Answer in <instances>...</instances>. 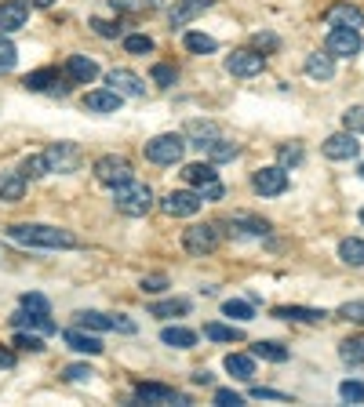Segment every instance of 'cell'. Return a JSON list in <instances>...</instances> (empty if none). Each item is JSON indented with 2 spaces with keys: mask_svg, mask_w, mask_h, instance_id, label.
I'll return each instance as SVG.
<instances>
[{
  "mask_svg": "<svg viewBox=\"0 0 364 407\" xmlns=\"http://www.w3.org/2000/svg\"><path fill=\"white\" fill-rule=\"evenodd\" d=\"M8 237L15 244L26 247H77V237L70 229L58 226H41V222H22V226H8Z\"/></svg>",
  "mask_w": 364,
  "mask_h": 407,
  "instance_id": "6da1fadb",
  "label": "cell"
},
{
  "mask_svg": "<svg viewBox=\"0 0 364 407\" xmlns=\"http://www.w3.org/2000/svg\"><path fill=\"white\" fill-rule=\"evenodd\" d=\"M113 200H117V211L128 215V218H142V215H149V207H154V193H149V185H142V182L117 185Z\"/></svg>",
  "mask_w": 364,
  "mask_h": 407,
  "instance_id": "7a4b0ae2",
  "label": "cell"
},
{
  "mask_svg": "<svg viewBox=\"0 0 364 407\" xmlns=\"http://www.w3.org/2000/svg\"><path fill=\"white\" fill-rule=\"evenodd\" d=\"M186 153V139L182 135H157L146 142V161L149 164H178Z\"/></svg>",
  "mask_w": 364,
  "mask_h": 407,
  "instance_id": "3957f363",
  "label": "cell"
},
{
  "mask_svg": "<svg viewBox=\"0 0 364 407\" xmlns=\"http://www.w3.org/2000/svg\"><path fill=\"white\" fill-rule=\"evenodd\" d=\"M182 247H186L190 255H211L219 247V226H211V222H197L190 229H182Z\"/></svg>",
  "mask_w": 364,
  "mask_h": 407,
  "instance_id": "277c9868",
  "label": "cell"
},
{
  "mask_svg": "<svg viewBox=\"0 0 364 407\" xmlns=\"http://www.w3.org/2000/svg\"><path fill=\"white\" fill-rule=\"evenodd\" d=\"M44 161H48V171H63V175H70V171L80 168L84 153H80L77 142H51V146L44 149Z\"/></svg>",
  "mask_w": 364,
  "mask_h": 407,
  "instance_id": "5b68a950",
  "label": "cell"
},
{
  "mask_svg": "<svg viewBox=\"0 0 364 407\" xmlns=\"http://www.w3.org/2000/svg\"><path fill=\"white\" fill-rule=\"evenodd\" d=\"M95 178H99L102 185H109V190H117V185L132 182V164L124 161V156H117V153L99 156V161H95Z\"/></svg>",
  "mask_w": 364,
  "mask_h": 407,
  "instance_id": "8992f818",
  "label": "cell"
},
{
  "mask_svg": "<svg viewBox=\"0 0 364 407\" xmlns=\"http://www.w3.org/2000/svg\"><path fill=\"white\" fill-rule=\"evenodd\" d=\"M360 48H364V40H360V29H343V26H331V29H328L324 51H331L336 58H353Z\"/></svg>",
  "mask_w": 364,
  "mask_h": 407,
  "instance_id": "52a82bcc",
  "label": "cell"
},
{
  "mask_svg": "<svg viewBox=\"0 0 364 407\" xmlns=\"http://www.w3.org/2000/svg\"><path fill=\"white\" fill-rule=\"evenodd\" d=\"M226 226H230V237H233V240H262V237H269V222H266V218L245 215V211L233 215Z\"/></svg>",
  "mask_w": 364,
  "mask_h": 407,
  "instance_id": "ba28073f",
  "label": "cell"
},
{
  "mask_svg": "<svg viewBox=\"0 0 364 407\" xmlns=\"http://www.w3.org/2000/svg\"><path fill=\"white\" fill-rule=\"evenodd\" d=\"M200 204H204V197H200V193L175 190V193H168V197L161 200V211H164V215H171V218H190V215H197V211H200Z\"/></svg>",
  "mask_w": 364,
  "mask_h": 407,
  "instance_id": "9c48e42d",
  "label": "cell"
},
{
  "mask_svg": "<svg viewBox=\"0 0 364 407\" xmlns=\"http://www.w3.org/2000/svg\"><path fill=\"white\" fill-rule=\"evenodd\" d=\"M252 185H255V193H262V197H281L284 190H288V168H259L255 175H252Z\"/></svg>",
  "mask_w": 364,
  "mask_h": 407,
  "instance_id": "30bf717a",
  "label": "cell"
},
{
  "mask_svg": "<svg viewBox=\"0 0 364 407\" xmlns=\"http://www.w3.org/2000/svg\"><path fill=\"white\" fill-rule=\"evenodd\" d=\"M324 156H328V161H357V156H360V142H357V131L331 135V139L324 142Z\"/></svg>",
  "mask_w": 364,
  "mask_h": 407,
  "instance_id": "8fae6325",
  "label": "cell"
},
{
  "mask_svg": "<svg viewBox=\"0 0 364 407\" xmlns=\"http://www.w3.org/2000/svg\"><path fill=\"white\" fill-rule=\"evenodd\" d=\"M226 70L233 77H259L266 70V55H259V51H233L226 58Z\"/></svg>",
  "mask_w": 364,
  "mask_h": 407,
  "instance_id": "7c38bea8",
  "label": "cell"
},
{
  "mask_svg": "<svg viewBox=\"0 0 364 407\" xmlns=\"http://www.w3.org/2000/svg\"><path fill=\"white\" fill-rule=\"evenodd\" d=\"M135 396H139L142 403H190L178 389L161 386V382H139V386H135Z\"/></svg>",
  "mask_w": 364,
  "mask_h": 407,
  "instance_id": "4fadbf2b",
  "label": "cell"
},
{
  "mask_svg": "<svg viewBox=\"0 0 364 407\" xmlns=\"http://www.w3.org/2000/svg\"><path fill=\"white\" fill-rule=\"evenodd\" d=\"M215 0H175L171 4V11H168V22H171V29L175 26H190L197 15H204Z\"/></svg>",
  "mask_w": 364,
  "mask_h": 407,
  "instance_id": "5bb4252c",
  "label": "cell"
},
{
  "mask_svg": "<svg viewBox=\"0 0 364 407\" xmlns=\"http://www.w3.org/2000/svg\"><path fill=\"white\" fill-rule=\"evenodd\" d=\"M106 84H109L113 91H120V95H128V99H142V95H146L142 77H135L132 70H109V73H106Z\"/></svg>",
  "mask_w": 364,
  "mask_h": 407,
  "instance_id": "9a60e30c",
  "label": "cell"
},
{
  "mask_svg": "<svg viewBox=\"0 0 364 407\" xmlns=\"http://www.w3.org/2000/svg\"><path fill=\"white\" fill-rule=\"evenodd\" d=\"M29 18V0H4L0 4V33H15Z\"/></svg>",
  "mask_w": 364,
  "mask_h": 407,
  "instance_id": "2e32d148",
  "label": "cell"
},
{
  "mask_svg": "<svg viewBox=\"0 0 364 407\" xmlns=\"http://www.w3.org/2000/svg\"><path fill=\"white\" fill-rule=\"evenodd\" d=\"M11 324L22 327V331H37V335H55L58 331L48 313H37V309H18L15 317H11Z\"/></svg>",
  "mask_w": 364,
  "mask_h": 407,
  "instance_id": "e0dca14e",
  "label": "cell"
},
{
  "mask_svg": "<svg viewBox=\"0 0 364 407\" xmlns=\"http://www.w3.org/2000/svg\"><path fill=\"white\" fill-rule=\"evenodd\" d=\"M273 317L277 320H295V324H321V320H328V313L324 309H310V305H277Z\"/></svg>",
  "mask_w": 364,
  "mask_h": 407,
  "instance_id": "ac0fdd59",
  "label": "cell"
},
{
  "mask_svg": "<svg viewBox=\"0 0 364 407\" xmlns=\"http://www.w3.org/2000/svg\"><path fill=\"white\" fill-rule=\"evenodd\" d=\"M120 99H124V95H120V91H87V95H84V109L87 113H117L120 109Z\"/></svg>",
  "mask_w": 364,
  "mask_h": 407,
  "instance_id": "d6986e66",
  "label": "cell"
},
{
  "mask_svg": "<svg viewBox=\"0 0 364 407\" xmlns=\"http://www.w3.org/2000/svg\"><path fill=\"white\" fill-rule=\"evenodd\" d=\"M22 87H26V91H51V95H63V91H66V87H58V70H51V66L26 73Z\"/></svg>",
  "mask_w": 364,
  "mask_h": 407,
  "instance_id": "ffe728a7",
  "label": "cell"
},
{
  "mask_svg": "<svg viewBox=\"0 0 364 407\" xmlns=\"http://www.w3.org/2000/svg\"><path fill=\"white\" fill-rule=\"evenodd\" d=\"M66 77L73 84H91L99 77V66H95V58H87V55H70L66 58Z\"/></svg>",
  "mask_w": 364,
  "mask_h": 407,
  "instance_id": "44dd1931",
  "label": "cell"
},
{
  "mask_svg": "<svg viewBox=\"0 0 364 407\" xmlns=\"http://www.w3.org/2000/svg\"><path fill=\"white\" fill-rule=\"evenodd\" d=\"M324 22L328 26H343V29H360L364 26V15L353 4H331L328 15H324Z\"/></svg>",
  "mask_w": 364,
  "mask_h": 407,
  "instance_id": "7402d4cb",
  "label": "cell"
},
{
  "mask_svg": "<svg viewBox=\"0 0 364 407\" xmlns=\"http://www.w3.org/2000/svg\"><path fill=\"white\" fill-rule=\"evenodd\" d=\"M306 77L310 80H331V77H336V55H331V51L306 55Z\"/></svg>",
  "mask_w": 364,
  "mask_h": 407,
  "instance_id": "603a6c76",
  "label": "cell"
},
{
  "mask_svg": "<svg viewBox=\"0 0 364 407\" xmlns=\"http://www.w3.org/2000/svg\"><path fill=\"white\" fill-rule=\"evenodd\" d=\"M186 139H190L197 149H208L215 139H223V131H219V124H211V120H190Z\"/></svg>",
  "mask_w": 364,
  "mask_h": 407,
  "instance_id": "cb8c5ba5",
  "label": "cell"
},
{
  "mask_svg": "<svg viewBox=\"0 0 364 407\" xmlns=\"http://www.w3.org/2000/svg\"><path fill=\"white\" fill-rule=\"evenodd\" d=\"M63 342L73 349V353H87V357H99L102 353V342L95 338V335H84V331H77V327H70V331H63Z\"/></svg>",
  "mask_w": 364,
  "mask_h": 407,
  "instance_id": "d4e9b609",
  "label": "cell"
},
{
  "mask_svg": "<svg viewBox=\"0 0 364 407\" xmlns=\"http://www.w3.org/2000/svg\"><path fill=\"white\" fill-rule=\"evenodd\" d=\"M26 193V175L22 171H0V200L15 204Z\"/></svg>",
  "mask_w": 364,
  "mask_h": 407,
  "instance_id": "484cf974",
  "label": "cell"
},
{
  "mask_svg": "<svg viewBox=\"0 0 364 407\" xmlns=\"http://www.w3.org/2000/svg\"><path fill=\"white\" fill-rule=\"evenodd\" d=\"M161 342L171 346V349H193L197 346V331H190V327H164Z\"/></svg>",
  "mask_w": 364,
  "mask_h": 407,
  "instance_id": "4316f807",
  "label": "cell"
},
{
  "mask_svg": "<svg viewBox=\"0 0 364 407\" xmlns=\"http://www.w3.org/2000/svg\"><path fill=\"white\" fill-rule=\"evenodd\" d=\"M226 371L233 374V379H240V382H252L255 379V360L245 357V353H230L226 357Z\"/></svg>",
  "mask_w": 364,
  "mask_h": 407,
  "instance_id": "83f0119b",
  "label": "cell"
},
{
  "mask_svg": "<svg viewBox=\"0 0 364 407\" xmlns=\"http://www.w3.org/2000/svg\"><path fill=\"white\" fill-rule=\"evenodd\" d=\"M77 327H87V331H113V317H106V313H95V309H84V313H77Z\"/></svg>",
  "mask_w": 364,
  "mask_h": 407,
  "instance_id": "f1b7e54d",
  "label": "cell"
},
{
  "mask_svg": "<svg viewBox=\"0 0 364 407\" xmlns=\"http://www.w3.org/2000/svg\"><path fill=\"white\" fill-rule=\"evenodd\" d=\"M204 153H208V161H211V164H223V161H233V156L240 153V146H237V142H230V139H215V142H211Z\"/></svg>",
  "mask_w": 364,
  "mask_h": 407,
  "instance_id": "f546056e",
  "label": "cell"
},
{
  "mask_svg": "<svg viewBox=\"0 0 364 407\" xmlns=\"http://www.w3.org/2000/svg\"><path fill=\"white\" fill-rule=\"evenodd\" d=\"M339 259L346 262V266H364V240H357V237H346L343 244H339Z\"/></svg>",
  "mask_w": 364,
  "mask_h": 407,
  "instance_id": "4dcf8cb0",
  "label": "cell"
},
{
  "mask_svg": "<svg viewBox=\"0 0 364 407\" xmlns=\"http://www.w3.org/2000/svg\"><path fill=\"white\" fill-rule=\"evenodd\" d=\"M182 178H186L190 185H204V182H215L219 171L211 164H186V168H182Z\"/></svg>",
  "mask_w": 364,
  "mask_h": 407,
  "instance_id": "1f68e13d",
  "label": "cell"
},
{
  "mask_svg": "<svg viewBox=\"0 0 364 407\" xmlns=\"http://www.w3.org/2000/svg\"><path fill=\"white\" fill-rule=\"evenodd\" d=\"M252 353L262 357V360H269V364H284L288 360V349L281 346V342H255Z\"/></svg>",
  "mask_w": 364,
  "mask_h": 407,
  "instance_id": "d6a6232c",
  "label": "cell"
},
{
  "mask_svg": "<svg viewBox=\"0 0 364 407\" xmlns=\"http://www.w3.org/2000/svg\"><path fill=\"white\" fill-rule=\"evenodd\" d=\"M182 313H190V302L186 298H168V302L149 305V317H182Z\"/></svg>",
  "mask_w": 364,
  "mask_h": 407,
  "instance_id": "836d02e7",
  "label": "cell"
},
{
  "mask_svg": "<svg viewBox=\"0 0 364 407\" xmlns=\"http://www.w3.org/2000/svg\"><path fill=\"white\" fill-rule=\"evenodd\" d=\"M204 338H211V342H240V338H245V331H240V327H226V324H204Z\"/></svg>",
  "mask_w": 364,
  "mask_h": 407,
  "instance_id": "e575fe53",
  "label": "cell"
},
{
  "mask_svg": "<svg viewBox=\"0 0 364 407\" xmlns=\"http://www.w3.org/2000/svg\"><path fill=\"white\" fill-rule=\"evenodd\" d=\"M186 51H193V55H211L219 44H215V37H208V33H186Z\"/></svg>",
  "mask_w": 364,
  "mask_h": 407,
  "instance_id": "d590c367",
  "label": "cell"
},
{
  "mask_svg": "<svg viewBox=\"0 0 364 407\" xmlns=\"http://www.w3.org/2000/svg\"><path fill=\"white\" fill-rule=\"evenodd\" d=\"M223 317H230V320H252V317H255V309H252V302L230 298V302H223Z\"/></svg>",
  "mask_w": 364,
  "mask_h": 407,
  "instance_id": "8d00e7d4",
  "label": "cell"
},
{
  "mask_svg": "<svg viewBox=\"0 0 364 407\" xmlns=\"http://www.w3.org/2000/svg\"><path fill=\"white\" fill-rule=\"evenodd\" d=\"M339 357L346 364H364V338H346L339 346Z\"/></svg>",
  "mask_w": 364,
  "mask_h": 407,
  "instance_id": "74e56055",
  "label": "cell"
},
{
  "mask_svg": "<svg viewBox=\"0 0 364 407\" xmlns=\"http://www.w3.org/2000/svg\"><path fill=\"white\" fill-rule=\"evenodd\" d=\"M124 51H128V55H149V51H154V37L132 33V37H124Z\"/></svg>",
  "mask_w": 364,
  "mask_h": 407,
  "instance_id": "f35d334b",
  "label": "cell"
},
{
  "mask_svg": "<svg viewBox=\"0 0 364 407\" xmlns=\"http://www.w3.org/2000/svg\"><path fill=\"white\" fill-rule=\"evenodd\" d=\"M18 171H22L26 178H41V175H48V161H44V153H37V156H26Z\"/></svg>",
  "mask_w": 364,
  "mask_h": 407,
  "instance_id": "ab89813d",
  "label": "cell"
},
{
  "mask_svg": "<svg viewBox=\"0 0 364 407\" xmlns=\"http://www.w3.org/2000/svg\"><path fill=\"white\" fill-rule=\"evenodd\" d=\"M15 62H18V51H15V44L0 33V73H8V70H15Z\"/></svg>",
  "mask_w": 364,
  "mask_h": 407,
  "instance_id": "60d3db41",
  "label": "cell"
},
{
  "mask_svg": "<svg viewBox=\"0 0 364 407\" xmlns=\"http://www.w3.org/2000/svg\"><path fill=\"white\" fill-rule=\"evenodd\" d=\"M343 128L364 135V106H350V109L343 113Z\"/></svg>",
  "mask_w": 364,
  "mask_h": 407,
  "instance_id": "b9f144b4",
  "label": "cell"
},
{
  "mask_svg": "<svg viewBox=\"0 0 364 407\" xmlns=\"http://www.w3.org/2000/svg\"><path fill=\"white\" fill-rule=\"evenodd\" d=\"M161 0H113V11H154Z\"/></svg>",
  "mask_w": 364,
  "mask_h": 407,
  "instance_id": "7bdbcfd3",
  "label": "cell"
},
{
  "mask_svg": "<svg viewBox=\"0 0 364 407\" xmlns=\"http://www.w3.org/2000/svg\"><path fill=\"white\" fill-rule=\"evenodd\" d=\"M277 161H281V168H299L302 164V146L295 142V146H281L277 149Z\"/></svg>",
  "mask_w": 364,
  "mask_h": 407,
  "instance_id": "ee69618b",
  "label": "cell"
},
{
  "mask_svg": "<svg viewBox=\"0 0 364 407\" xmlns=\"http://www.w3.org/2000/svg\"><path fill=\"white\" fill-rule=\"evenodd\" d=\"M339 396H343L346 403H364V382H350V379H346V382L339 386Z\"/></svg>",
  "mask_w": 364,
  "mask_h": 407,
  "instance_id": "f6af8a7d",
  "label": "cell"
},
{
  "mask_svg": "<svg viewBox=\"0 0 364 407\" xmlns=\"http://www.w3.org/2000/svg\"><path fill=\"white\" fill-rule=\"evenodd\" d=\"M15 346L26 349V353H44V342L37 331H29V335H15Z\"/></svg>",
  "mask_w": 364,
  "mask_h": 407,
  "instance_id": "bcb514c9",
  "label": "cell"
},
{
  "mask_svg": "<svg viewBox=\"0 0 364 407\" xmlns=\"http://www.w3.org/2000/svg\"><path fill=\"white\" fill-rule=\"evenodd\" d=\"M339 317H343V320H353V324H364V298L339 305Z\"/></svg>",
  "mask_w": 364,
  "mask_h": 407,
  "instance_id": "7dc6e473",
  "label": "cell"
},
{
  "mask_svg": "<svg viewBox=\"0 0 364 407\" xmlns=\"http://www.w3.org/2000/svg\"><path fill=\"white\" fill-rule=\"evenodd\" d=\"M149 77H154V84H161V87H171L175 84V66H164V62H157V66H154V73H149Z\"/></svg>",
  "mask_w": 364,
  "mask_h": 407,
  "instance_id": "c3c4849f",
  "label": "cell"
},
{
  "mask_svg": "<svg viewBox=\"0 0 364 407\" xmlns=\"http://www.w3.org/2000/svg\"><path fill=\"white\" fill-rule=\"evenodd\" d=\"M91 29H95L99 37H106V40H113V37H120V33H124V26H120V22H102V18H95V22H91Z\"/></svg>",
  "mask_w": 364,
  "mask_h": 407,
  "instance_id": "681fc988",
  "label": "cell"
},
{
  "mask_svg": "<svg viewBox=\"0 0 364 407\" xmlns=\"http://www.w3.org/2000/svg\"><path fill=\"white\" fill-rule=\"evenodd\" d=\"M142 295H157V291H164L168 288V276L164 273H154V276H142Z\"/></svg>",
  "mask_w": 364,
  "mask_h": 407,
  "instance_id": "f907efd6",
  "label": "cell"
},
{
  "mask_svg": "<svg viewBox=\"0 0 364 407\" xmlns=\"http://www.w3.org/2000/svg\"><path fill=\"white\" fill-rule=\"evenodd\" d=\"M215 403H223V407H240V403H245V396L233 393V389H215Z\"/></svg>",
  "mask_w": 364,
  "mask_h": 407,
  "instance_id": "816d5d0a",
  "label": "cell"
},
{
  "mask_svg": "<svg viewBox=\"0 0 364 407\" xmlns=\"http://www.w3.org/2000/svg\"><path fill=\"white\" fill-rule=\"evenodd\" d=\"M223 193H226V190H223V182H219V178L200 185V197H204V200H223Z\"/></svg>",
  "mask_w": 364,
  "mask_h": 407,
  "instance_id": "f5cc1de1",
  "label": "cell"
},
{
  "mask_svg": "<svg viewBox=\"0 0 364 407\" xmlns=\"http://www.w3.org/2000/svg\"><path fill=\"white\" fill-rule=\"evenodd\" d=\"M22 309H37V313H48V298H44V295H22Z\"/></svg>",
  "mask_w": 364,
  "mask_h": 407,
  "instance_id": "db71d44e",
  "label": "cell"
},
{
  "mask_svg": "<svg viewBox=\"0 0 364 407\" xmlns=\"http://www.w3.org/2000/svg\"><path fill=\"white\" fill-rule=\"evenodd\" d=\"M91 374H95V371H91V367H84V364H73V367H66V379H70V382H84V379H91Z\"/></svg>",
  "mask_w": 364,
  "mask_h": 407,
  "instance_id": "11a10c76",
  "label": "cell"
},
{
  "mask_svg": "<svg viewBox=\"0 0 364 407\" xmlns=\"http://www.w3.org/2000/svg\"><path fill=\"white\" fill-rule=\"evenodd\" d=\"M252 396H255V400H288V393L266 389V386H252Z\"/></svg>",
  "mask_w": 364,
  "mask_h": 407,
  "instance_id": "9f6ffc18",
  "label": "cell"
},
{
  "mask_svg": "<svg viewBox=\"0 0 364 407\" xmlns=\"http://www.w3.org/2000/svg\"><path fill=\"white\" fill-rule=\"evenodd\" d=\"M255 44L259 48H277V37H273V33H255Z\"/></svg>",
  "mask_w": 364,
  "mask_h": 407,
  "instance_id": "6f0895ef",
  "label": "cell"
},
{
  "mask_svg": "<svg viewBox=\"0 0 364 407\" xmlns=\"http://www.w3.org/2000/svg\"><path fill=\"white\" fill-rule=\"evenodd\" d=\"M193 382H197V386H211V371H204V367H200V371L193 374Z\"/></svg>",
  "mask_w": 364,
  "mask_h": 407,
  "instance_id": "680465c9",
  "label": "cell"
},
{
  "mask_svg": "<svg viewBox=\"0 0 364 407\" xmlns=\"http://www.w3.org/2000/svg\"><path fill=\"white\" fill-rule=\"evenodd\" d=\"M0 367H15V353L11 349H0Z\"/></svg>",
  "mask_w": 364,
  "mask_h": 407,
  "instance_id": "91938a15",
  "label": "cell"
},
{
  "mask_svg": "<svg viewBox=\"0 0 364 407\" xmlns=\"http://www.w3.org/2000/svg\"><path fill=\"white\" fill-rule=\"evenodd\" d=\"M29 4H37V8H51L55 0H29Z\"/></svg>",
  "mask_w": 364,
  "mask_h": 407,
  "instance_id": "94428289",
  "label": "cell"
},
{
  "mask_svg": "<svg viewBox=\"0 0 364 407\" xmlns=\"http://www.w3.org/2000/svg\"><path fill=\"white\" fill-rule=\"evenodd\" d=\"M360 222H364V207H360Z\"/></svg>",
  "mask_w": 364,
  "mask_h": 407,
  "instance_id": "6125c7cd",
  "label": "cell"
},
{
  "mask_svg": "<svg viewBox=\"0 0 364 407\" xmlns=\"http://www.w3.org/2000/svg\"><path fill=\"white\" fill-rule=\"evenodd\" d=\"M360 178H364V168H360Z\"/></svg>",
  "mask_w": 364,
  "mask_h": 407,
  "instance_id": "be15d7a7",
  "label": "cell"
}]
</instances>
